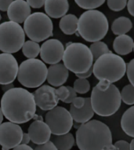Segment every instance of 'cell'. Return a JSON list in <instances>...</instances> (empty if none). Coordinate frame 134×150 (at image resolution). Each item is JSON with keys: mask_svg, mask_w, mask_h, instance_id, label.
Returning <instances> with one entry per match:
<instances>
[{"mask_svg": "<svg viewBox=\"0 0 134 150\" xmlns=\"http://www.w3.org/2000/svg\"><path fill=\"white\" fill-rule=\"evenodd\" d=\"M3 116L12 123H25L34 118L36 104L33 93L21 87H13L6 91L1 99Z\"/></svg>", "mask_w": 134, "mask_h": 150, "instance_id": "obj_1", "label": "cell"}, {"mask_svg": "<svg viewBox=\"0 0 134 150\" xmlns=\"http://www.w3.org/2000/svg\"><path fill=\"white\" fill-rule=\"evenodd\" d=\"M75 139L79 150H109L113 145L110 128L97 120L83 123L77 129Z\"/></svg>", "mask_w": 134, "mask_h": 150, "instance_id": "obj_2", "label": "cell"}, {"mask_svg": "<svg viewBox=\"0 0 134 150\" xmlns=\"http://www.w3.org/2000/svg\"><path fill=\"white\" fill-rule=\"evenodd\" d=\"M91 105L100 116H112L121 106V93L117 86L106 80H101L92 90Z\"/></svg>", "mask_w": 134, "mask_h": 150, "instance_id": "obj_3", "label": "cell"}, {"mask_svg": "<svg viewBox=\"0 0 134 150\" xmlns=\"http://www.w3.org/2000/svg\"><path fill=\"white\" fill-rule=\"evenodd\" d=\"M108 28L107 17L100 10H86L78 18V34L87 42L100 41L107 35Z\"/></svg>", "mask_w": 134, "mask_h": 150, "instance_id": "obj_4", "label": "cell"}, {"mask_svg": "<svg viewBox=\"0 0 134 150\" xmlns=\"http://www.w3.org/2000/svg\"><path fill=\"white\" fill-rule=\"evenodd\" d=\"M93 73L99 81L106 80L114 83L126 73V63L120 55L110 52L96 60L93 64Z\"/></svg>", "mask_w": 134, "mask_h": 150, "instance_id": "obj_5", "label": "cell"}, {"mask_svg": "<svg viewBox=\"0 0 134 150\" xmlns=\"http://www.w3.org/2000/svg\"><path fill=\"white\" fill-rule=\"evenodd\" d=\"M64 66L75 74L84 73L93 64V57L90 47L82 42L68 43L63 55Z\"/></svg>", "mask_w": 134, "mask_h": 150, "instance_id": "obj_6", "label": "cell"}, {"mask_svg": "<svg viewBox=\"0 0 134 150\" xmlns=\"http://www.w3.org/2000/svg\"><path fill=\"white\" fill-rule=\"evenodd\" d=\"M48 68L42 61L36 58L25 60L20 64L17 79L28 88H37L42 86L47 77Z\"/></svg>", "mask_w": 134, "mask_h": 150, "instance_id": "obj_7", "label": "cell"}, {"mask_svg": "<svg viewBox=\"0 0 134 150\" xmlns=\"http://www.w3.org/2000/svg\"><path fill=\"white\" fill-rule=\"evenodd\" d=\"M24 31L30 40L40 42L53 36L54 25L48 15L42 12H35L30 14L25 21Z\"/></svg>", "mask_w": 134, "mask_h": 150, "instance_id": "obj_8", "label": "cell"}, {"mask_svg": "<svg viewBox=\"0 0 134 150\" xmlns=\"http://www.w3.org/2000/svg\"><path fill=\"white\" fill-rule=\"evenodd\" d=\"M25 42L24 28L13 21L0 24V50L3 53L13 54L21 49Z\"/></svg>", "mask_w": 134, "mask_h": 150, "instance_id": "obj_9", "label": "cell"}, {"mask_svg": "<svg viewBox=\"0 0 134 150\" xmlns=\"http://www.w3.org/2000/svg\"><path fill=\"white\" fill-rule=\"evenodd\" d=\"M73 122L70 112L62 106L54 107L45 116V123L55 135L68 133L73 127Z\"/></svg>", "mask_w": 134, "mask_h": 150, "instance_id": "obj_10", "label": "cell"}, {"mask_svg": "<svg viewBox=\"0 0 134 150\" xmlns=\"http://www.w3.org/2000/svg\"><path fill=\"white\" fill-rule=\"evenodd\" d=\"M23 134L19 124L10 121L2 123L0 125V145L2 150H10L20 145Z\"/></svg>", "mask_w": 134, "mask_h": 150, "instance_id": "obj_11", "label": "cell"}, {"mask_svg": "<svg viewBox=\"0 0 134 150\" xmlns=\"http://www.w3.org/2000/svg\"><path fill=\"white\" fill-rule=\"evenodd\" d=\"M64 47L58 40L50 39L43 42L40 48V57L44 63L57 64L63 58Z\"/></svg>", "mask_w": 134, "mask_h": 150, "instance_id": "obj_12", "label": "cell"}, {"mask_svg": "<svg viewBox=\"0 0 134 150\" xmlns=\"http://www.w3.org/2000/svg\"><path fill=\"white\" fill-rule=\"evenodd\" d=\"M18 63L13 54H0V84L13 83L18 74Z\"/></svg>", "mask_w": 134, "mask_h": 150, "instance_id": "obj_13", "label": "cell"}, {"mask_svg": "<svg viewBox=\"0 0 134 150\" xmlns=\"http://www.w3.org/2000/svg\"><path fill=\"white\" fill-rule=\"evenodd\" d=\"M33 96L36 106L43 111H49L57 106L59 102L56 89L49 85L39 86L33 93Z\"/></svg>", "mask_w": 134, "mask_h": 150, "instance_id": "obj_14", "label": "cell"}, {"mask_svg": "<svg viewBox=\"0 0 134 150\" xmlns=\"http://www.w3.org/2000/svg\"><path fill=\"white\" fill-rule=\"evenodd\" d=\"M28 132L31 141L36 145L49 142L52 134L49 126L42 120H35L29 126Z\"/></svg>", "mask_w": 134, "mask_h": 150, "instance_id": "obj_15", "label": "cell"}, {"mask_svg": "<svg viewBox=\"0 0 134 150\" xmlns=\"http://www.w3.org/2000/svg\"><path fill=\"white\" fill-rule=\"evenodd\" d=\"M31 14V7L25 0H14L7 10V16L11 21L17 24L25 22Z\"/></svg>", "mask_w": 134, "mask_h": 150, "instance_id": "obj_16", "label": "cell"}, {"mask_svg": "<svg viewBox=\"0 0 134 150\" xmlns=\"http://www.w3.org/2000/svg\"><path fill=\"white\" fill-rule=\"evenodd\" d=\"M69 76V71L64 64L57 63L51 64L48 68L47 82L53 86H63L67 82Z\"/></svg>", "mask_w": 134, "mask_h": 150, "instance_id": "obj_17", "label": "cell"}, {"mask_svg": "<svg viewBox=\"0 0 134 150\" xmlns=\"http://www.w3.org/2000/svg\"><path fill=\"white\" fill-rule=\"evenodd\" d=\"M45 12L51 18H61L69 10V3L68 0H46Z\"/></svg>", "mask_w": 134, "mask_h": 150, "instance_id": "obj_18", "label": "cell"}, {"mask_svg": "<svg viewBox=\"0 0 134 150\" xmlns=\"http://www.w3.org/2000/svg\"><path fill=\"white\" fill-rule=\"evenodd\" d=\"M85 105L83 108H77L72 105L70 106V113L73 119V121L77 123H85L88 121L91 120L94 116V111L91 105L90 98H85Z\"/></svg>", "mask_w": 134, "mask_h": 150, "instance_id": "obj_19", "label": "cell"}, {"mask_svg": "<svg viewBox=\"0 0 134 150\" xmlns=\"http://www.w3.org/2000/svg\"><path fill=\"white\" fill-rule=\"evenodd\" d=\"M133 40L127 35H118L113 42V49L118 55H127L133 50Z\"/></svg>", "mask_w": 134, "mask_h": 150, "instance_id": "obj_20", "label": "cell"}, {"mask_svg": "<svg viewBox=\"0 0 134 150\" xmlns=\"http://www.w3.org/2000/svg\"><path fill=\"white\" fill-rule=\"evenodd\" d=\"M78 18L74 14H66L61 17L59 27L65 35H73L78 32Z\"/></svg>", "mask_w": 134, "mask_h": 150, "instance_id": "obj_21", "label": "cell"}, {"mask_svg": "<svg viewBox=\"0 0 134 150\" xmlns=\"http://www.w3.org/2000/svg\"><path fill=\"white\" fill-rule=\"evenodd\" d=\"M50 141L58 150H70L75 142L73 134L69 132L61 135L53 134L50 137Z\"/></svg>", "mask_w": 134, "mask_h": 150, "instance_id": "obj_22", "label": "cell"}, {"mask_svg": "<svg viewBox=\"0 0 134 150\" xmlns=\"http://www.w3.org/2000/svg\"><path fill=\"white\" fill-rule=\"evenodd\" d=\"M121 127L127 135L134 138V105L123 113L121 119Z\"/></svg>", "mask_w": 134, "mask_h": 150, "instance_id": "obj_23", "label": "cell"}, {"mask_svg": "<svg viewBox=\"0 0 134 150\" xmlns=\"http://www.w3.org/2000/svg\"><path fill=\"white\" fill-rule=\"evenodd\" d=\"M133 27V24L129 18L126 17H119L113 21L111 31L116 35H126Z\"/></svg>", "mask_w": 134, "mask_h": 150, "instance_id": "obj_24", "label": "cell"}, {"mask_svg": "<svg viewBox=\"0 0 134 150\" xmlns=\"http://www.w3.org/2000/svg\"><path fill=\"white\" fill-rule=\"evenodd\" d=\"M40 48L39 42H34L32 40H28L25 42L22 47V53L28 59L35 58L40 54Z\"/></svg>", "mask_w": 134, "mask_h": 150, "instance_id": "obj_25", "label": "cell"}, {"mask_svg": "<svg viewBox=\"0 0 134 150\" xmlns=\"http://www.w3.org/2000/svg\"><path fill=\"white\" fill-rule=\"evenodd\" d=\"M90 50H91V53L93 54V60H96L99 58L100 56L104 54L110 53V50L107 44L102 41H97V42H93L90 47Z\"/></svg>", "mask_w": 134, "mask_h": 150, "instance_id": "obj_26", "label": "cell"}, {"mask_svg": "<svg viewBox=\"0 0 134 150\" xmlns=\"http://www.w3.org/2000/svg\"><path fill=\"white\" fill-rule=\"evenodd\" d=\"M120 93L121 99L125 104L128 105H134V86H133L131 83L125 86Z\"/></svg>", "mask_w": 134, "mask_h": 150, "instance_id": "obj_27", "label": "cell"}, {"mask_svg": "<svg viewBox=\"0 0 134 150\" xmlns=\"http://www.w3.org/2000/svg\"><path fill=\"white\" fill-rule=\"evenodd\" d=\"M106 0H75L77 5L84 10H95L104 3Z\"/></svg>", "mask_w": 134, "mask_h": 150, "instance_id": "obj_28", "label": "cell"}, {"mask_svg": "<svg viewBox=\"0 0 134 150\" xmlns=\"http://www.w3.org/2000/svg\"><path fill=\"white\" fill-rule=\"evenodd\" d=\"M73 88L76 93H86L90 90V83L86 79L78 78L74 82Z\"/></svg>", "mask_w": 134, "mask_h": 150, "instance_id": "obj_29", "label": "cell"}, {"mask_svg": "<svg viewBox=\"0 0 134 150\" xmlns=\"http://www.w3.org/2000/svg\"><path fill=\"white\" fill-rule=\"evenodd\" d=\"M128 0H107V6L110 10L118 12L121 11L127 6Z\"/></svg>", "mask_w": 134, "mask_h": 150, "instance_id": "obj_30", "label": "cell"}, {"mask_svg": "<svg viewBox=\"0 0 134 150\" xmlns=\"http://www.w3.org/2000/svg\"><path fill=\"white\" fill-rule=\"evenodd\" d=\"M56 94L58 97L59 101H61L64 102L65 100L69 96V90L68 86H61L59 88L56 89Z\"/></svg>", "mask_w": 134, "mask_h": 150, "instance_id": "obj_31", "label": "cell"}, {"mask_svg": "<svg viewBox=\"0 0 134 150\" xmlns=\"http://www.w3.org/2000/svg\"><path fill=\"white\" fill-rule=\"evenodd\" d=\"M126 74L130 83L134 86V58L126 64Z\"/></svg>", "mask_w": 134, "mask_h": 150, "instance_id": "obj_32", "label": "cell"}, {"mask_svg": "<svg viewBox=\"0 0 134 150\" xmlns=\"http://www.w3.org/2000/svg\"><path fill=\"white\" fill-rule=\"evenodd\" d=\"M34 150H58L56 147L54 145V143L51 141H49L47 142L42 144V145H38V146L35 147Z\"/></svg>", "mask_w": 134, "mask_h": 150, "instance_id": "obj_33", "label": "cell"}, {"mask_svg": "<svg viewBox=\"0 0 134 150\" xmlns=\"http://www.w3.org/2000/svg\"><path fill=\"white\" fill-rule=\"evenodd\" d=\"M115 145L117 150H130V144L128 142L124 140H119L117 141L115 144Z\"/></svg>", "mask_w": 134, "mask_h": 150, "instance_id": "obj_34", "label": "cell"}, {"mask_svg": "<svg viewBox=\"0 0 134 150\" xmlns=\"http://www.w3.org/2000/svg\"><path fill=\"white\" fill-rule=\"evenodd\" d=\"M26 2L28 3L30 7L34 8V9H39L43 6L46 0H26Z\"/></svg>", "mask_w": 134, "mask_h": 150, "instance_id": "obj_35", "label": "cell"}, {"mask_svg": "<svg viewBox=\"0 0 134 150\" xmlns=\"http://www.w3.org/2000/svg\"><path fill=\"white\" fill-rule=\"evenodd\" d=\"M85 98H82V97H76L71 102V105L77 108H83L84 105H85Z\"/></svg>", "mask_w": 134, "mask_h": 150, "instance_id": "obj_36", "label": "cell"}, {"mask_svg": "<svg viewBox=\"0 0 134 150\" xmlns=\"http://www.w3.org/2000/svg\"><path fill=\"white\" fill-rule=\"evenodd\" d=\"M68 86V88L69 90V96L68 98L66 99L65 101H64V103H67V104H69V103H71L72 101L74 100V98H75L76 97H77V94H76V91L74 90L73 87H71V86Z\"/></svg>", "mask_w": 134, "mask_h": 150, "instance_id": "obj_37", "label": "cell"}, {"mask_svg": "<svg viewBox=\"0 0 134 150\" xmlns=\"http://www.w3.org/2000/svg\"><path fill=\"white\" fill-rule=\"evenodd\" d=\"M14 0H0V10L7 11L10 5Z\"/></svg>", "mask_w": 134, "mask_h": 150, "instance_id": "obj_38", "label": "cell"}, {"mask_svg": "<svg viewBox=\"0 0 134 150\" xmlns=\"http://www.w3.org/2000/svg\"><path fill=\"white\" fill-rule=\"evenodd\" d=\"M92 74H93V67H91L90 69L85 71V72H84V73L75 74V76L78 78H80V79H86L88 77L90 76Z\"/></svg>", "mask_w": 134, "mask_h": 150, "instance_id": "obj_39", "label": "cell"}, {"mask_svg": "<svg viewBox=\"0 0 134 150\" xmlns=\"http://www.w3.org/2000/svg\"><path fill=\"white\" fill-rule=\"evenodd\" d=\"M126 6L129 13L134 17V0H128Z\"/></svg>", "mask_w": 134, "mask_h": 150, "instance_id": "obj_40", "label": "cell"}, {"mask_svg": "<svg viewBox=\"0 0 134 150\" xmlns=\"http://www.w3.org/2000/svg\"><path fill=\"white\" fill-rule=\"evenodd\" d=\"M13 150H34L31 146L28 145H25V144H20V145H17L16 147L13 149Z\"/></svg>", "mask_w": 134, "mask_h": 150, "instance_id": "obj_41", "label": "cell"}, {"mask_svg": "<svg viewBox=\"0 0 134 150\" xmlns=\"http://www.w3.org/2000/svg\"><path fill=\"white\" fill-rule=\"evenodd\" d=\"M31 138L29 137V134L28 133H24L23 134V137H22V140L20 144H25V145H28L30 142Z\"/></svg>", "mask_w": 134, "mask_h": 150, "instance_id": "obj_42", "label": "cell"}, {"mask_svg": "<svg viewBox=\"0 0 134 150\" xmlns=\"http://www.w3.org/2000/svg\"><path fill=\"white\" fill-rule=\"evenodd\" d=\"M14 87L13 84V83H9V84H5V85H2V90L3 91H4V93L6 92V91H10V89H12Z\"/></svg>", "mask_w": 134, "mask_h": 150, "instance_id": "obj_43", "label": "cell"}, {"mask_svg": "<svg viewBox=\"0 0 134 150\" xmlns=\"http://www.w3.org/2000/svg\"><path fill=\"white\" fill-rule=\"evenodd\" d=\"M83 123H77V122H73V127L75 129H78V128L80 127V126L82 125Z\"/></svg>", "mask_w": 134, "mask_h": 150, "instance_id": "obj_44", "label": "cell"}, {"mask_svg": "<svg viewBox=\"0 0 134 150\" xmlns=\"http://www.w3.org/2000/svg\"><path fill=\"white\" fill-rule=\"evenodd\" d=\"M3 112H2V109H1V107H0V125L2 124L3 123Z\"/></svg>", "mask_w": 134, "mask_h": 150, "instance_id": "obj_45", "label": "cell"}, {"mask_svg": "<svg viewBox=\"0 0 134 150\" xmlns=\"http://www.w3.org/2000/svg\"><path fill=\"white\" fill-rule=\"evenodd\" d=\"M129 144H130V150H134V138L131 141V142Z\"/></svg>", "mask_w": 134, "mask_h": 150, "instance_id": "obj_46", "label": "cell"}, {"mask_svg": "<svg viewBox=\"0 0 134 150\" xmlns=\"http://www.w3.org/2000/svg\"><path fill=\"white\" fill-rule=\"evenodd\" d=\"M109 150H117V149H116V148L115 147V145H112L111 146V148L109 149Z\"/></svg>", "mask_w": 134, "mask_h": 150, "instance_id": "obj_47", "label": "cell"}, {"mask_svg": "<svg viewBox=\"0 0 134 150\" xmlns=\"http://www.w3.org/2000/svg\"><path fill=\"white\" fill-rule=\"evenodd\" d=\"M2 20V16H1V14H0V21Z\"/></svg>", "mask_w": 134, "mask_h": 150, "instance_id": "obj_48", "label": "cell"}, {"mask_svg": "<svg viewBox=\"0 0 134 150\" xmlns=\"http://www.w3.org/2000/svg\"><path fill=\"white\" fill-rule=\"evenodd\" d=\"M133 51H134V42H133Z\"/></svg>", "mask_w": 134, "mask_h": 150, "instance_id": "obj_49", "label": "cell"}]
</instances>
